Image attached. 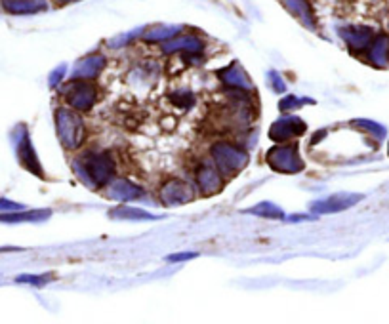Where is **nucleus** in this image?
Masks as SVG:
<instances>
[{
    "mask_svg": "<svg viewBox=\"0 0 389 324\" xmlns=\"http://www.w3.org/2000/svg\"><path fill=\"white\" fill-rule=\"evenodd\" d=\"M50 218V210H31V212H21L15 210L13 214H0V221L4 223H18V221H42Z\"/></svg>",
    "mask_w": 389,
    "mask_h": 324,
    "instance_id": "nucleus-18",
    "label": "nucleus"
},
{
    "mask_svg": "<svg viewBox=\"0 0 389 324\" xmlns=\"http://www.w3.org/2000/svg\"><path fill=\"white\" fill-rule=\"evenodd\" d=\"M179 33V27H165V25H155L151 29H147L144 39L157 42V40H170L172 37H176Z\"/></svg>",
    "mask_w": 389,
    "mask_h": 324,
    "instance_id": "nucleus-20",
    "label": "nucleus"
},
{
    "mask_svg": "<svg viewBox=\"0 0 389 324\" xmlns=\"http://www.w3.org/2000/svg\"><path fill=\"white\" fill-rule=\"evenodd\" d=\"M165 52H195L200 53L205 48L203 40L195 39V37H172L170 40H165Z\"/></svg>",
    "mask_w": 389,
    "mask_h": 324,
    "instance_id": "nucleus-15",
    "label": "nucleus"
},
{
    "mask_svg": "<svg viewBox=\"0 0 389 324\" xmlns=\"http://www.w3.org/2000/svg\"><path fill=\"white\" fill-rule=\"evenodd\" d=\"M305 130H307V124H305L304 120L292 117V115H286V117H281L275 124L271 126L269 138L273 141H288L291 138L304 136Z\"/></svg>",
    "mask_w": 389,
    "mask_h": 324,
    "instance_id": "nucleus-8",
    "label": "nucleus"
},
{
    "mask_svg": "<svg viewBox=\"0 0 389 324\" xmlns=\"http://www.w3.org/2000/svg\"><path fill=\"white\" fill-rule=\"evenodd\" d=\"M2 8L13 15H33L44 12L46 2L44 0H2Z\"/></svg>",
    "mask_w": 389,
    "mask_h": 324,
    "instance_id": "nucleus-13",
    "label": "nucleus"
},
{
    "mask_svg": "<svg viewBox=\"0 0 389 324\" xmlns=\"http://www.w3.org/2000/svg\"><path fill=\"white\" fill-rule=\"evenodd\" d=\"M77 168L96 187H106L117 176V162L109 153L90 151L77 160Z\"/></svg>",
    "mask_w": 389,
    "mask_h": 324,
    "instance_id": "nucleus-1",
    "label": "nucleus"
},
{
    "mask_svg": "<svg viewBox=\"0 0 389 324\" xmlns=\"http://www.w3.org/2000/svg\"><path fill=\"white\" fill-rule=\"evenodd\" d=\"M219 79L224 80V84H227L229 88L243 90V92H252L250 77L246 74V71L238 63H231L227 69L219 71Z\"/></svg>",
    "mask_w": 389,
    "mask_h": 324,
    "instance_id": "nucleus-12",
    "label": "nucleus"
},
{
    "mask_svg": "<svg viewBox=\"0 0 389 324\" xmlns=\"http://www.w3.org/2000/svg\"><path fill=\"white\" fill-rule=\"evenodd\" d=\"M195 186L187 183L184 179L172 178L165 181V186L160 187V202L165 206H178L187 205L195 200Z\"/></svg>",
    "mask_w": 389,
    "mask_h": 324,
    "instance_id": "nucleus-6",
    "label": "nucleus"
},
{
    "mask_svg": "<svg viewBox=\"0 0 389 324\" xmlns=\"http://www.w3.org/2000/svg\"><path fill=\"white\" fill-rule=\"evenodd\" d=\"M71 2H77V0H56V4H60V6H65V4H71Z\"/></svg>",
    "mask_w": 389,
    "mask_h": 324,
    "instance_id": "nucleus-26",
    "label": "nucleus"
},
{
    "mask_svg": "<svg viewBox=\"0 0 389 324\" xmlns=\"http://www.w3.org/2000/svg\"><path fill=\"white\" fill-rule=\"evenodd\" d=\"M111 218L119 219H132V221H144V219H157V216L141 210V208H134V206H119V208H113Z\"/></svg>",
    "mask_w": 389,
    "mask_h": 324,
    "instance_id": "nucleus-19",
    "label": "nucleus"
},
{
    "mask_svg": "<svg viewBox=\"0 0 389 324\" xmlns=\"http://www.w3.org/2000/svg\"><path fill=\"white\" fill-rule=\"evenodd\" d=\"M56 132H58L61 145L69 151L79 149L86 139L84 122L71 109H58L56 111Z\"/></svg>",
    "mask_w": 389,
    "mask_h": 324,
    "instance_id": "nucleus-2",
    "label": "nucleus"
},
{
    "mask_svg": "<svg viewBox=\"0 0 389 324\" xmlns=\"http://www.w3.org/2000/svg\"><path fill=\"white\" fill-rule=\"evenodd\" d=\"M212 162L218 166L224 178H231L248 164V153L231 143H216L212 147Z\"/></svg>",
    "mask_w": 389,
    "mask_h": 324,
    "instance_id": "nucleus-3",
    "label": "nucleus"
},
{
    "mask_svg": "<svg viewBox=\"0 0 389 324\" xmlns=\"http://www.w3.org/2000/svg\"><path fill=\"white\" fill-rule=\"evenodd\" d=\"M267 164L281 174H298L304 170V160L296 143H284L267 151Z\"/></svg>",
    "mask_w": 389,
    "mask_h": 324,
    "instance_id": "nucleus-4",
    "label": "nucleus"
},
{
    "mask_svg": "<svg viewBox=\"0 0 389 324\" xmlns=\"http://www.w3.org/2000/svg\"><path fill=\"white\" fill-rule=\"evenodd\" d=\"M18 159H20L21 166L29 170L34 176H39V178H44V172H42V168H40L39 157H37V153L33 149V143H31V138H29V134H23L21 139L18 141Z\"/></svg>",
    "mask_w": 389,
    "mask_h": 324,
    "instance_id": "nucleus-10",
    "label": "nucleus"
},
{
    "mask_svg": "<svg viewBox=\"0 0 389 324\" xmlns=\"http://www.w3.org/2000/svg\"><path fill=\"white\" fill-rule=\"evenodd\" d=\"M364 197L363 195H350V193H338V195H332L329 199L319 200V202H313L311 205V212L317 214H334V212H343L351 206H355L357 202H361Z\"/></svg>",
    "mask_w": 389,
    "mask_h": 324,
    "instance_id": "nucleus-9",
    "label": "nucleus"
},
{
    "mask_svg": "<svg viewBox=\"0 0 389 324\" xmlns=\"http://www.w3.org/2000/svg\"><path fill=\"white\" fill-rule=\"evenodd\" d=\"M103 65H106L103 56H88L75 65L73 77L75 79H94V77H98Z\"/></svg>",
    "mask_w": 389,
    "mask_h": 324,
    "instance_id": "nucleus-16",
    "label": "nucleus"
},
{
    "mask_svg": "<svg viewBox=\"0 0 389 324\" xmlns=\"http://www.w3.org/2000/svg\"><path fill=\"white\" fill-rule=\"evenodd\" d=\"M52 278V275H21L18 277V283H29L33 286H44Z\"/></svg>",
    "mask_w": 389,
    "mask_h": 324,
    "instance_id": "nucleus-22",
    "label": "nucleus"
},
{
    "mask_svg": "<svg viewBox=\"0 0 389 324\" xmlns=\"http://www.w3.org/2000/svg\"><path fill=\"white\" fill-rule=\"evenodd\" d=\"M106 197L115 200H136L141 197V187L132 183L130 179H113L111 183H107Z\"/></svg>",
    "mask_w": 389,
    "mask_h": 324,
    "instance_id": "nucleus-11",
    "label": "nucleus"
},
{
    "mask_svg": "<svg viewBox=\"0 0 389 324\" xmlns=\"http://www.w3.org/2000/svg\"><path fill=\"white\" fill-rule=\"evenodd\" d=\"M195 183L205 195H218L224 189L225 178L214 162H200L195 170Z\"/></svg>",
    "mask_w": 389,
    "mask_h": 324,
    "instance_id": "nucleus-7",
    "label": "nucleus"
},
{
    "mask_svg": "<svg viewBox=\"0 0 389 324\" xmlns=\"http://www.w3.org/2000/svg\"><path fill=\"white\" fill-rule=\"evenodd\" d=\"M197 258V254H193V252H185V254H178V256H170L168 261H185V259H193Z\"/></svg>",
    "mask_w": 389,
    "mask_h": 324,
    "instance_id": "nucleus-25",
    "label": "nucleus"
},
{
    "mask_svg": "<svg viewBox=\"0 0 389 324\" xmlns=\"http://www.w3.org/2000/svg\"><path fill=\"white\" fill-rule=\"evenodd\" d=\"M342 39L350 44L353 50H361V48H369L372 44V37L374 33L366 29V27H347V29H340Z\"/></svg>",
    "mask_w": 389,
    "mask_h": 324,
    "instance_id": "nucleus-14",
    "label": "nucleus"
},
{
    "mask_svg": "<svg viewBox=\"0 0 389 324\" xmlns=\"http://www.w3.org/2000/svg\"><path fill=\"white\" fill-rule=\"evenodd\" d=\"M304 105V101L298 100V98H294V96H288L286 100L281 101V109H286V111H291V109H296V107H302Z\"/></svg>",
    "mask_w": 389,
    "mask_h": 324,
    "instance_id": "nucleus-23",
    "label": "nucleus"
},
{
    "mask_svg": "<svg viewBox=\"0 0 389 324\" xmlns=\"http://www.w3.org/2000/svg\"><path fill=\"white\" fill-rule=\"evenodd\" d=\"M0 210H6V212H15V210H23V206L18 202H12L8 199H0Z\"/></svg>",
    "mask_w": 389,
    "mask_h": 324,
    "instance_id": "nucleus-24",
    "label": "nucleus"
},
{
    "mask_svg": "<svg viewBox=\"0 0 389 324\" xmlns=\"http://www.w3.org/2000/svg\"><path fill=\"white\" fill-rule=\"evenodd\" d=\"M63 98L77 111H90L98 101V88L88 79H75L63 90Z\"/></svg>",
    "mask_w": 389,
    "mask_h": 324,
    "instance_id": "nucleus-5",
    "label": "nucleus"
},
{
    "mask_svg": "<svg viewBox=\"0 0 389 324\" xmlns=\"http://www.w3.org/2000/svg\"><path fill=\"white\" fill-rule=\"evenodd\" d=\"M284 6L288 8L304 25L311 27V29L315 27V15H313V10H311L307 0H284Z\"/></svg>",
    "mask_w": 389,
    "mask_h": 324,
    "instance_id": "nucleus-17",
    "label": "nucleus"
},
{
    "mask_svg": "<svg viewBox=\"0 0 389 324\" xmlns=\"http://www.w3.org/2000/svg\"><path fill=\"white\" fill-rule=\"evenodd\" d=\"M248 214H256V216H262V218L267 219H284V212L279 208L277 205H273V202H260L257 206L250 208Z\"/></svg>",
    "mask_w": 389,
    "mask_h": 324,
    "instance_id": "nucleus-21",
    "label": "nucleus"
}]
</instances>
